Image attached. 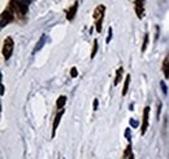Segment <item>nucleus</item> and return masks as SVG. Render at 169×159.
I'll return each mask as SVG.
<instances>
[{
    "mask_svg": "<svg viewBox=\"0 0 169 159\" xmlns=\"http://www.w3.org/2000/svg\"><path fill=\"white\" fill-rule=\"evenodd\" d=\"M128 159H134V154H132V155H130Z\"/></svg>",
    "mask_w": 169,
    "mask_h": 159,
    "instance_id": "b1692460",
    "label": "nucleus"
},
{
    "mask_svg": "<svg viewBox=\"0 0 169 159\" xmlns=\"http://www.w3.org/2000/svg\"><path fill=\"white\" fill-rule=\"evenodd\" d=\"M122 73H124V68H122V67H118L117 70H116V78H114V82H113L114 86H117L120 82H121Z\"/></svg>",
    "mask_w": 169,
    "mask_h": 159,
    "instance_id": "6e6552de",
    "label": "nucleus"
},
{
    "mask_svg": "<svg viewBox=\"0 0 169 159\" xmlns=\"http://www.w3.org/2000/svg\"><path fill=\"white\" fill-rule=\"evenodd\" d=\"M70 76L73 77V78H76V77L78 76V72H77V68H76V67H73V68L70 69Z\"/></svg>",
    "mask_w": 169,
    "mask_h": 159,
    "instance_id": "f3484780",
    "label": "nucleus"
},
{
    "mask_svg": "<svg viewBox=\"0 0 169 159\" xmlns=\"http://www.w3.org/2000/svg\"><path fill=\"white\" fill-rule=\"evenodd\" d=\"M62 115H64V110H60V112L55 116L54 125H52V138H54V137H55V134H56V131H57V128H59V124H60V121H61Z\"/></svg>",
    "mask_w": 169,
    "mask_h": 159,
    "instance_id": "39448f33",
    "label": "nucleus"
},
{
    "mask_svg": "<svg viewBox=\"0 0 169 159\" xmlns=\"http://www.w3.org/2000/svg\"><path fill=\"white\" fill-rule=\"evenodd\" d=\"M104 12H105V7L104 5H98L96 9L94 11V18L95 20H99V18L104 17Z\"/></svg>",
    "mask_w": 169,
    "mask_h": 159,
    "instance_id": "0eeeda50",
    "label": "nucleus"
},
{
    "mask_svg": "<svg viewBox=\"0 0 169 159\" xmlns=\"http://www.w3.org/2000/svg\"><path fill=\"white\" fill-rule=\"evenodd\" d=\"M163 72H164V74H165L167 80H169V60L168 59L164 61V64H163Z\"/></svg>",
    "mask_w": 169,
    "mask_h": 159,
    "instance_id": "f8f14e48",
    "label": "nucleus"
},
{
    "mask_svg": "<svg viewBox=\"0 0 169 159\" xmlns=\"http://www.w3.org/2000/svg\"><path fill=\"white\" fill-rule=\"evenodd\" d=\"M148 39H150V35H148V33H146V34H144V39H143L142 49H141V51H142V52H144V51L147 50V46H148Z\"/></svg>",
    "mask_w": 169,
    "mask_h": 159,
    "instance_id": "ddd939ff",
    "label": "nucleus"
},
{
    "mask_svg": "<svg viewBox=\"0 0 169 159\" xmlns=\"http://www.w3.org/2000/svg\"><path fill=\"white\" fill-rule=\"evenodd\" d=\"M144 2H146V0H135V3H134L135 13H137V17L139 20H142L144 16Z\"/></svg>",
    "mask_w": 169,
    "mask_h": 159,
    "instance_id": "20e7f679",
    "label": "nucleus"
},
{
    "mask_svg": "<svg viewBox=\"0 0 169 159\" xmlns=\"http://www.w3.org/2000/svg\"><path fill=\"white\" fill-rule=\"evenodd\" d=\"M13 18H14V16H13V12L11 11V9H5V11H3L2 18H0V20H2V27L8 25L9 22H12Z\"/></svg>",
    "mask_w": 169,
    "mask_h": 159,
    "instance_id": "f03ea898",
    "label": "nucleus"
},
{
    "mask_svg": "<svg viewBox=\"0 0 169 159\" xmlns=\"http://www.w3.org/2000/svg\"><path fill=\"white\" fill-rule=\"evenodd\" d=\"M112 33H113V30H112V27L109 26V29H108V37H107V39H105V42H107V43H109V41L112 39Z\"/></svg>",
    "mask_w": 169,
    "mask_h": 159,
    "instance_id": "dca6fc26",
    "label": "nucleus"
},
{
    "mask_svg": "<svg viewBox=\"0 0 169 159\" xmlns=\"http://www.w3.org/2000/svg\"><path fill=\"white\" fill-rule=\"evenodd\" d=\"M98 106H99V100L95 98V99H94V110H95V111L98 110Z\"/></svg>",
    "mask_w": 169,
    "mask_h": 159,
    "instance_id": "4be33fe9",
    "label": "nucleus"
},
{
    "mask_svg": "<svg viewBox=\"0 0 169 159\" xmlns=\"http://www.w3.org/2000/svg\"><path fill=\"white\" fill-rule=\"evenodd\" d=\"M98 47H99V45H98V41H94V46H93V51H91V59H94L95 57V55H96V52H98Z\"/></svg>",
    "mask_w": 169,
    "mask_h": 159,
    "instance_id": "4468645a",
    "label": "nucleus"
},
{
    "mask_svg": "<svg viewBox=\"0 0 169 159\" xmlns=\"http://www.w3.org/2000/svg\"><path fill=\"white\" fill-rule=\"evenodd\" d=\"M160 86H161V90L164 91V94H167V93H168V89H167V85H165V84H164V82H163V81H161V82H160Z\"/></svg>",
    "mask_w": 169,
    "mask_h": 159,
    "instance_id": "a211bd4d",
    "label": "nucleus"
},
{
    "mask_svg": "<svg viewBox=\"0 0 169 159\" xmlns=\"http://www.w3.org/2000/svg\"><path fill=\"white\" fill-rule=\"evenodd\" d=\"M13 49H14V42L11 37H7L4 39V43H3V56L5 60H9L11 56L13 54Z\"/></svg>",
    "mask_w": 169,
    "mask_h": 159,
    "instance_id": "f257e3e1",
    "label": "nucleus"
},
{
    "mask_svg": "<svg viewBox=\"0 0 169 159\" xmlns=\"http://www.w3.org/2000/svg\"><path fill=\"white\" fill-rule=\"evenodd\" d=\"M148 117H150V107H144L143 110V121H142V128H141V134H146L147 132V128H148Z\"/></svg>",
    "mask_w": 169,
    "mask_h": 159,
    "instance_id": "7ed1b4c3",
    "label": "nucleus"
},
{
    "mask_svg": "<svg viewBox=\"0 0 169 159\" xmlns=\"http://www.w3.org/2000/svg\"><path fill=\"white\" fill-rule=\"evenodd\" d=\"M160 111H161V102H159V103H157V114H156L157 119L160 117Z\"/></svg>",
    "mask_w": 169,
    "mask_h": 159,
    "instance_id": "6ab92c4d",
    "label": "nucleus"
},
{
    "mask_svg": "<svg viewBox=\"0 0 169 159\" xmlns=\"http://www.w3.org/2000/svg\"><path fill=\"white\" fill-rule=\"evenodd\" d=\"M125 136H126V138H128V141L130 142V129L128 128L126 131H125Z\"/></svg>",
    "mask_w": 169,
    "mask_h": 159,
    "instance_id": "412c9836",
    "label": "nucleus"
},
{
    "mask_svg": "<svg viewBox=\"0 0 169 159\" xmlns=\"http://www.w3.org/2000/svg\"><path fill=\"white\" fill-rule=\"evenodd\" d=\"M77 11H78V2H76L73 5L69 8V11H68V13H66V20H68V21H72V20H73V18L76 17Z\"/></svg>",
    "mask_w": 169,
    "mask_h": 159,
    "instance_id": "423d86ee",
    "label": "nucleus"
},
{
    "mask_svg": "<svg viewBox=\"0 0 169 159\" xmlns=\"http://www.w3.org/2000/svg\"><path fill=\"white\" fill-rule=\"evenodd\" d=\"M2 95H4V85L2 84Z\"/></svg>",
    "mask_w": 169,
    "mask_h": 159,
    "instance_id": "5701e85b",
    "label": "nucleus"
},
{
    "mask_svg": "<svg viewBox=\"0 0 169 159\" xmlns=\"http://www.w3.org/2000/svg\"><path fill=\"white\" fill-rule=\"evenodd\" d=\"M46 41H47V37L46 35H42V38H40V41L37 43V46H35V49H34V54H35L37 51H39L43 46H44V43H46Z\"/></svg>",
    "mask_w": 169,
    "mask_h": 159,
    "instance_id": "9b49d317",
    "label": "nucleus"
},
{
    "mask_svg": "<svg viewBox=\"0 0 169 159\" xmlns=\"http://www.w3.org/2000/svg\"><path fill=\"white\" fill-rule=\"evenodd\" d=\"M65 103H66V97H65V95H60L59 99L56 100V107H57V110H64Z\"/></svg>",
    "mask_w": 169,
    "mask_h": 159,
    "instance_id": "1a4fd4ad",
    "label": "nucleus"
},
{
    "mask_svg": "<svg viewBox=\"0 0 169 159\" xmlns=\"http://www.w3.org/2000/svg\"><path fill=\"white\" fill-rule=\"evenodd\" d=\"M16 2L20 3V4H22V5H25V7H29L33 0H16Z\"/></svg>",
    "mask_w": 169,
    "mask_h": 159,
    "instance_id": "2eb2a0df",
    "label": "nucleus"
},
{
    "mask_svg": "<svg viewBox=\"0 0 169 159\" xmlns=\"http://www.w3.org/2000/svg\"><path fill=\"white\" fill-rule=\"evenodd\" d=\"M130 78H132V74H126L125 77V82H124V89H122V95L128 94V90H129V86H130Z\"/></svg>",
    "mask_w": 169,
    "mask_h": 159,
    "instance_id": "9d476101",
    "label": "nucleus"
},
{
    "mask_svg": "<svg viewBox=\"0 0 169 159\" xmlns=\"http://www.w3.org/2000/svg\"><path fill=\"white\" fill-rule=\"evenodd\" d=\"M130 125L134 127V128H137L138 127V121H137V120H130Z\"/></svg>",
    "mask_w": 169,
    "mask_h": 159,
    "instance_id": "aec40b11",
    "label": "nucleus"
}]
</instances>
